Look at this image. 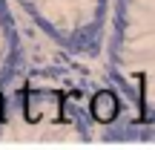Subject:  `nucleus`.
Segmentation results:
<instances>
[{
	"label": "nucleus",
	"instance_id": "f257e3e1",
	"mask_svg": "<svg viewBox=\"0 0 155 150\" xmlns=\"http://www.w3.org/2000/svg\"><path fill=\"white\" fill-rule=\"evenodd\" d=\"M89 113H92V118L98 124H112L118 118V113H121V101H118V95L112 89H98L92 95V101H89Z\"/></svg>",
	"mask_w": 155,
	"mask_h": 150
},
{
	"label": "nucleus",
	"instance_id": "f03ea898",
	"mask_svg": "<svg viewBox=\"0 0 155 150\" xmlns=\"http://www.w3.org/2000/svg\"><path fill=\"white\" fill-rule=\"evenodd\" d=\"M6 118V101H3V92H0V121Z\"/></svg>",
	"mask_w": 155,
	"mask_h": 150
}]
</instances>
